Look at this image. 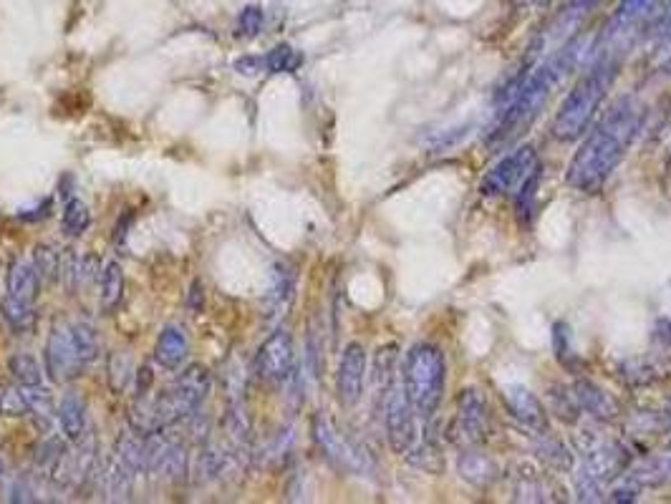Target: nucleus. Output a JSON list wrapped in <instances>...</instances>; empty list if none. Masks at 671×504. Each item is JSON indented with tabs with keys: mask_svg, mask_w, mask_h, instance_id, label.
Instances as JSON below:
<instances>
[{
	"mask_svg": "<svg viewBox=\"0 0 671 504\" xmlns=\"http://www.w3.org/2000/svg\"><path fill=\"white\" fill-rule=\"evenodd\" d=\"M583 53H586L583 36H571L543 63H535V66L525 63V69L515 74L510 84L497 94V116L487 144L505 147V144H513L515 139L523 137L535 124V119L543 114L553 91L583 61Z\"/></svg>",
	"mask_w": 671,
	"mask_h": 504,
	"instance_id": "obj_1",
	"label": "nucleus"
},
{
	"mask_svg": "<svg viewBox=\"0 0 671 504\" xmlns=\"http://www.w3.org/2000/svg\"><path fill=\"white\" fill-rule=\"evenodd\" d=\"M644 116L646 109L636 96H619L613 101L611 109L593 126L591 134L578 147L573 162L568 164V184L586 195L598 192L624 162L626 152L644 126Z\"/></svg>",
	"mask_w": 671,
	"mask_h": 504,
	"instance_id": "obj_2",
	"label": "nucleus"
},
{
	"mask_svg": "<svg viewBox=\"0 0 671 504\" xmlns=\"http://www.w3.org/2000/svg\"><path fill=\"white\" fill-rule=\"evenodd\" d=\"M621 56L619 53L598 51L591 69L578 79L571 94L561 104L553 121V137L563 144H571L588 132L591 121L596 119L598 109L606 101L613 81L619 76Z\"/></svg>",
	"mask_w": 671,
	"mask_h": 504,
	"instance_id": "obj_3",
	"label": "nucleus"
},
{
	"mask_svg": "<svg viewBox=\"0 0 671 504\" xmlns=\"http://www.w3.org/2000/svg\"><path fill=\"white\" fill-rule=\"evenodd\" d=\"M444 381H447V363L437 346L417 343L409 348L402 368V386L419 419L429 421L437 414L444 399Z\"/></svg>",
	"mask_w": 671,
	"mask_h": 504,
	"instance_id": "obj_4",
	"label": "nucleus"
},
{
	"mask_svg": "<svg viewBox=\"0 0 671 504\" xmlns=\"http://www.w3.org/2000/svg\"><path fill=\"white\" fill-rule=\"evenodd\" d=\"M212 389V376L205 366L195 363L187 371L180 373V378L175 381L167 394H162L157 399V419L159 429L164 426H175L180 421H187L192 414H197L202 406V401L207 399Z\"/></svg>",
	"mask_w": 671,
	"mask_h": 504,
	"instance_id": "obj_5",
	"label": "nucleus"
},
{
	"mask_svg": "<svg viewBox=\"0 0 671 504\" xmlns=\"http://www.w3.org/2000/svg\"><path fill=\"white\" fill-rule=\"evenodd\" d=\"M538 152L535 147L525 144L518 147L513 154L502 157L495 167L487 172L482 179V195L485 197H508L518 195L520 189L538 174Z\"/></svg>",
	"mask_w": 671,
	"mask_h": 504,
	"instance_id": "obj_6",
	"label": "nucleus"
},
{
	"mask_svg": "<svg viewBox=\"0 0 671 504\" xmlns=\"http://www.w3.org/2000/svg\"><path fill=\"white\" fill-rule=\"evenodd\" d=\"M313 439H316V444L321 447V452L326 454V459L333 467H339L351 474H366L374 467L366 449H361L356 441L346 439L328 416H313Z\"/></svg>",
	"mask_w": 671,
	"mask_h": 504,
	"instance_id": "obj_7",
	"label": "nucleus"
},
{
	"mask_svg": "<svg viewBox=\"0 0 671 504\" xmlns=\"http://www.w3.org/2000/svg\"><path fill=\"white\" fill-rule=\"evenodd\" d=\"M381 411H384V426L386 439H389L391 449L402 457L412 452V447L419 441L417 434V414H414L412 404H409L407 394H404L402 384H394L381 401Z\"/></svg>",
	"mask_w": 671,
	"mask_h": 504,
	"instance_id": "obj_8",
	"label": "nucleus"
},
{
	"mask_svg": "<svg viewBox=\"0 0 671 504\" xmlns=\"http://www.w3.org/2000/svg\"><path fill=\"white\" fill-rule=\"evenodd\" d=\"M490 429V414H487V399L480 389H462L457 396V414L450 426V439L460 447H480L487 439Z\"/></svg>",
	"mask_w": 671,
	"mask_h": 504,
	"instance_id": "obj_9",
	"label": "nucleus"
},
{
	"mask_svg": "<svg viewBox=\"0 0 671 504\" xmlns=\"http://www.w3.org/2000/svg\"><path fill=\"white\" fill-rule=\"evenodd\" d=\"M664 0H621V6L613 13L611 23H608L606 33L598 41L596 51L619 53L621 46L639 31L641 26L651 21L659 13Z\"/></svg>",
	"mask_w": 671,
	"mask_h": 504,
	"instance_id": "obj_10",
	"label": "nucleus"
},
{
	"mask_svg": "<svg viewBox=\"0 0 671 504\" xmlns=\"http://www.w3.org/2000/svg\"><path fill=\"white\" fill-rule=\"evenodd\" d=\"M296 351H293V336L288 328H278L270 333L268 341L255 353L253 371L265 384H286L293 373Z\"/></svg>",
	"mask_w": 671,
	"mask_h": 504,
	"instance_id": "obj_11",
	"label": "nucleus"
},
{
	"mask_svg": "<svg viewBox=\"0 0 671 504\" xmlns=\"http://www.w3.org/2000/svg\"><path fill=\"white\" fill-rule=\"evenodd\" d=\"M366 351L361 343H349L341 353L339 373H336V394L344 409H354L364 396L366 384Z\"/></svg>",
	"mask_w": 671,
	"mask_h": 504,
	"instance_id": "obj_12",
	"label": "nucleus"
},
{
	"mask_svg": "<svg viewBox=\"0 0 671 504\" xmlns=\"http://www.w3.org/2000/svg\"><path fill=\"white\" fill-rule=\"evenodd\" d=\"M46 368L53 381H74L84 371V363L76 356L71 333L66 326H53L46 343Z\"/></svg>",
	"mask_w": 671,
	"mask_h": 504,
	"instance_id": "obj_13",
	"label": "nucleus"
},
{
	"mask_svg": "<svg viewBox=\"0 0 671 504\" xmlns=\"http://www.w3.org/2000/svg\"><path fill=\"white\" fill-rule=\"evenodd\" d=\"M502 396H505V406H508V411L513 414V419L518 421L523 429L540 436L548 434L550 429L548 414H545L543 404H540V399L533 394V391L525 389V386H508Z\"/></svg>",
	"mask_w": 671,
	"mask_h": 504,
	"instance_id": "obj_14",
	"label": "nucleus"
},
{
	"mask_svg": "<svg viewBox=\"0 0 671 504\" xmlns=\"http://www.w3.org/2000/svg\"><path fill=\"white\" fill-rule=\"evenodd\" d=\"M190 356V338H187L182 326H167L159 333L157 348H154V358L167 371H177L182 363Z\"/></svg>",
	"mask_w": 671,
	"mask_h": 504,
	"instance_id": "obj_15",
	"label": "nucleus"
},
{
	"mask_svg": "<svg viewBox=\"0 0 671 504\" xmlns=\"http://www.w3.org/2000/svg\"><path fill=\"white\" fill-rule=\"evenodd\" d=\"M457 472L465 482L475 484V487H490L497 477H500V464L490 457V454L475 452V447H467L457 459Z\"/></svg>",
	"mask_w": 671,
	"mask_h": 504,
	"instance_id": "obj_16",
	"label": "nucleus"
},
{
	"mask_svg": "<svg viewBox=\"0 0 671 504\" xmlns=\"http://www.w3.org/2000/svg\"><path fill=\"white\" fill-rule=\"evenodd\" d=\"M573 394H576L581 411H586L593 419L611 421L619 416V401L613 399L611 394H606L601 386L591 384V381H578Z\"/></svg>",
	"mask_w": 671,
	"mask_h": 504,
	"instance_id": "obj_17",
	"label": "nucleus"
},
{
	"mask_svg": "<svg viewBox=\"0 0 671 504\" xmlns=\"http://www.w3.org/2000/svg\"><path fill=\"white\" fill-rule=\"evenodd\" d=\"M59 421L61 431L66 439L79 444L86 434H89V421H86V404L76 394H66L59 404Z\"/></svg>",
	"mask_w": 671,
	"mask_h": 504,
	"instance_id": "obj_18",
	"label": "nucleus"
},
{
	"mask_svg": "<svg viewBox=\"0 0 671 504\" xmlns=\"http://www.w3.org/2000/svg\"><path fill=\"white\" fill-rule=\"evenodd\" d=\"M38 273L36 268H31L28 263H13L11 270H8V295L21 303L33 305L38 298Z\"/></svg>",
	"mask_w": 671,
	"mask_h": 504,
	"instance_id": "obj_19",
	"label": "nucleus"
},
{
	"mask_svg": "<svg viewBox=\"0 0 671 504\" xmlns=\"http://www.w3.org/2000/svg\"><path fill=\"white\" fill-rule=\"evenodd\" d=\"M106 494H109L111 502H127L129 494H132V482H134V472L122 462V459L114 454V459L106 467Z\"/></svg>",
	"mask_w": 671,
	"mask_h": 504,
	"instance_id": "obj_20",
	"label": "nucleus"
},
{
	"mask_svg": "<svg viewBox=\"0 0 671 504\" xmlns=\"http://www.w3.org/2000/svg\"><path fill=\"white\" fill-rule=\"evenodd\" d=\"M122 295H124V270L119 263H106L104 265V273H101V308H104V313H111V310L117 308L119 303H122Z\"/></svg>",
	"mask_w": 671,
	"mask_h": 504,
	"instance_id": "obj_21",
	"label": "nucleus"
},
{
	"mask_svg": "<svg viewBox=\"0 0 671 504\" xmlns=\"http://www.w3.org/2000/svg\"><path fill=\"white\" fill-rule=\"evenodd\" d=\"M69 333H71V343H74V348H76V356L81 358L84 366H91V363L99 358V336H96L94 326L84 321L71 323Z\"/></svg>",
	"mask_w": 671,
	"mask_h": 504,
	"instance_id": "obj_22",
	"label": "nucleus"
},
{
	"mask_svg": "<svg viewBox=\"0 0 671 504\" xmlns=\"http://www.w3.org/2000/svg\"><path fill=\"white\" fill-rule=\"evenodd\" d=\"M0 313L6 318V323L11 326V331L16 333H31L36 326V313H33V305L21 303V300L6 295L3 303H0Z\"/></svg>",
	"mask_w": 671,
	"mask_h": 504,
	"instance_id": "obj_23",
	"label": "nucleus"
},
{
	"mask_svg": "<svg viewBox=\"0 0 671 504\" xmlns=\"http://www.w3.org/2000/svg\"><path fill=\"white\" fill-rule=\"evenodd\" d=\"M293 288H296V278H293V270L288 265H275L273 270V285H270L268 303L273 310H286V305L291 303Z\"/></svg>",
	"mask_w": 671,
	"mask_h": 504,
	"instance_id": "obj_24",
	"label": "nucleus"
},
{
	"mask_svg": "<svg viewBox=\"0 0 671 504\" xmlns=\"http://www.w3.org/2000/svg\"><path fill=\"white\" fill-rule=\"evenodd\" d=\"M301 63L303 56L296 51V48L288 46V43L275 46L273 51L268 53V58H265V66H268V71H273V74H293V71L301 69Z\"/></svg>",
	"mask_w": 671,
	"mask_h": 504,
	"instance_id": "obj_25",
	"label": "nucleus"
},
{
	"mask_svg": "<svg viewBox=\"0 0 671 504\" xmlns=\"http://www.w3.org/2000/svg\"><path fill=\"white\" fill-rule=\"evenodd\" d=\"M33 263H36L38 278L51 280V283L61 280V255L56 247L36 245V250H33Z\"/></svg>",
	"mask_w": 671,
	"mask_h": 504,
	"instance_id": "obj_26",
	"label": "nucleus"
},
{
	"mask_svg": "<svg viewBox=\"0 0 671 504\" xmlns=\"http://www.w3.org/2000/svg\"><path fill=\"white\" fill-rule=\"evenodd\" d=\"M23 396H26V401H28V414H33L36 419H43V421L53 419L56 406H53V396L46 386L43 384L23 386Z\"/></svg>",
	"mask_w": 671,
	"mask_h": 504,
	"instance_id": "obj_27",
	"label": "nucleus"
},
{
	"mask_svg": "<svg viewBox=\"0 0 671 504\" xmlns=\"http://www.w3.org/2000/svg\"><path fill=\"white\" fill-rule=\"evenodd\" d=\"M8 368H11L13 378H16L21 386H38L43 381V371L38 366V361L28 353H16L8 361Z\"/></svg>",
	"mask_w": 671,
	"mask_h": 504,
	"instance_id": "obj_28",
	"label": "nucleus"
},
{
	"mask_svg": "<svg viewBox=\"0 0 671 504\" xmlns=\"http://www.w3.org/2000/svg\"><path fill=\"white\" fill-rule=\"evenodd\" d=\"M91 225V215H89V207L84 205V202L79 200V197H74V200L66 202L64 207V232L71 237H79L84 235L86 230H89Z\"/></svg>",
	"mask_w": 671,
	"mask_h": 504,
	"instance_id": "obj_29",
	"label": "nucleus"
},
{
	"mask_svg": "<svg viewBox=\"0 0 671 504\" xmlns=\"http://www.w3.org/2000/svg\"><path fill=\"white\" fill-rule=\"evenodd\" d=\"M28 414V401L23 396V386H0V416H8V419H18V416Z\"/></svg>",
	"mask_w": 671,
	"mask_h": 504,
	"instance_id": "obj_30",
	"label": "nucleus"
},
{
	"mask_svg": "<svg viewBox=\"0 0 671 504\" xmlns=\"http://www.w3.org/2000/svg\"><path fill=\"white\" fill-rule=\"evenodd\" d=\"M129 371H132V361H129L127 353H119V356L111 358V363H109L111 389L122 394L124 386H127V381H129Z\"/></svg>",
	"mask_w": 671,
	"mask_h": 504,
	"instance_id": "obj_31",
	"label": "nucleus"
},
{
	"mask_svg": "<svg viewBox=\"0 0 671 504\" xmlns=\"http://www.w3.org/2000/svg\"><path fill=\"white\" fill-rule=\"evenodd\" d=\"M260 28H263V8L260 6H248L240 11L238 18V33L245 38L258 36Z\"/></svg>",
	"mask_w": 671,
	"mask_h": 504,
	"instance_id": "obj_32",
	"label": "nucleus"
},
{
	"mask_svg": "<svg viewBox=\"0 0 671 504\" xmlns=\"http://www.w3.org/2000/svg\"><path fill=\"white\" fill-rule=\"evenodd\" d=\"M659 51H661V69L671 76V16L666 18L659 31Z\"/></svg>",
	"mask_w": 671,
	"mask_h": 504,
	"instance_id": "obj_33",
	"label": "nucleus"
},
{
	"mask_svg": "<svg viewBox=\"0 0 671 504\" xmlns=\"http://www.w3.org/2000/svg\"><path fill=\"white\" fill-rule=\"evenodd\" d=\"M33 489L28 487V482L26 479H21V482H16L13 484V502H33Z\"/></svg>",
	"mask_w": 671,
	"mask_h": 504,
	"instance_id": "obj_34",
	"label": "nucleus"
},
{
	"mask_svg": "<svg viewBox=\"0 0 671 504\" xmlns=\"http://www.w3.org/2000/svg\"><path fill=\"white\" fill-rule=\"evenodd\" d=\"M255 66H258V61H255V58H240V61L235 63V71H238V74H245V76H253Z\"/></svg>",
	"mask_w": 671,
	"mask_h": 504,
	"instance_id": "obj_35",
	"label": "nucleus"
},
{
	"mask_svg": "<svg viewBox=\"0 0 671 504\" xmlns=\"http://www.w3.org/2000/svg\"><path fill=\"white\" fill-rule=\"evenodd\" d=\"M6 477V462H3V457H0V479Z\"/></svg>",
	"mask_w": 671,
	"mask_h": 504,
	"instance_id": "obj_36",
	"label": "nucleus"
},
{
	"mask_svg": "<svg viewBox=\"0 0 671 504\" xmlns=\"http://www.w3.org/2000/svg\"><path fill=\"white\" fill-rule=\"evenodd\" d=\"M525 3H533L535 6V3H545V0H525Z\"/></svg>",
	"mask_w": 671,
	"mask_h": 504,
	"instance_id": "obj_37",
	"label": "nucleus"
},
{
	"mask_svg": "<svg viewBox=\"0 0 671 504\" xmlns=\"http://www.w3.org/2000/svg\"><path fill=\"white\" fill-rule=\"evenodd\" d=\"M588 3H591V6H596V3H601V0H588Z\"/></svg>",
	"mask_w": 671,
	"mask_h": 504,
	"instance_id": "obj_38",
	"label": "nucleus"
}]
</instances>
